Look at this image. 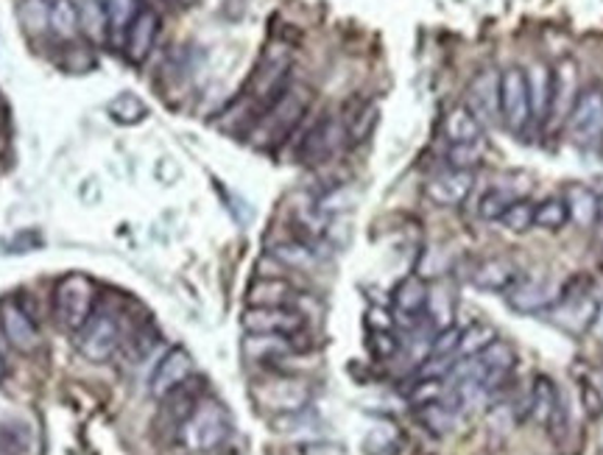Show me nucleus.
Here are the masks:
<instances>
[{"mask_svg": "<svg viewBox=\"0 0 603 455\" xmlns=\"http://www.w3.org/2000/svg\"><path fill=\"white\" fill-rule=\"evenodd\" d=\"M428 280L422 274H405L391 291V305H394L397 316H402L405 321H419L428 313Z\"/></svg>", "mask_w": 603, "mask_h": 455, "instance_id": "a211bd4d", "label": "nucleus"}, {"mask_svg": "<svg viewBox=\"0 0 603 455\" xmlns=\"http://www.w3.org/2000/svg\"><path fill=\"white\" fill-rule=\"evenodd\" d=\"M402 439L394 425H377L366 433L364 453L366 455H400Z\"/></svg>", "mask_w": 603, "mask_h": 455, "instance_id": "c9c22d12", "label": "nucleus"}, {"mask_svg": "<svg viewBox=\"0 0 603 455\" xmlns=\"http://www.w3.org/2000/svg\"><path fill=\"white\" fill-rule=\"evenodd\" d=\"M562 199H565V204H567L570 222L578 224V227L590 229L601 222V215H603L601 195H598L592 188H587V185H578V182L567 185L565 193H562Z\"/></svg>", "mask_w": 603, "mask_h": 455, "instance_id": "5701e85b", "label": "nucleus"}, {"mask_svg": "<svg viewBox=\"0 0 603 455\" xmlns=\"http://www.w3.org/2000/svg\"><path fill=\"white\" fill-rule=\"evenodd\" d=\"M570 224V213L562 195H548L533 210V227L545 229V232H562Z\"/></svg>", "mask_w": 603, "mask_h": 455, "instance_id": "2f4dec72", "label": "nucleus"}, {"mask_svg": "<svg viewBox=\"0 0 603 455\" xmlns=\"http://www.w3.org/2000/svg\"><path fill=\"white\" fill-rule=\"evenodd\" d=\"M106 115L117 126H140L149 117V104L137 92H117L106 101Z\"/></svg>", "mask_w": 603, "mask_h": 455, "instance_id": "cd10ccee", "label": "nucleus"}, {"mask_svg": "<svg viewBox=\"0 0 603 455\" xmlns=\"http://www.w3.org/2000/svg\"><path fill=\"white\" fill-rule=\"evenodd\" d=\"M307 110H311V90L302 85H291L254 124V137L263 149H277L297 131Z\"/></svg>", "mask_w": 603, "mask_h": 455, "instance_id": "7ed1b4c3", "label": "nucleus"}, {"mask_svg": "<svg viewBox=\"0 0 603 455\" xmlns=\"http://www.w3.org/2000/svg\"><path fill=\"white\" fill-rule=\"evenodd\" d=\"M302 350L305 346L299 344V339H288V336H249L247 332V344H243V352L257 364H279Z\"/></svg>", "mask_w": 603, "mask_h": 455, "instance_id": "a878e982", "label": "nucleus"}, {"mask_svg": "<svg viewBox=\"0 0 603 455\" xmlns=\"http://www.w3.org/2000/svg\"><path fill=\"white\" fill-rule=\"evenodd\" d=\"M252 400L260 410L272 414L274 419L291 417L299 410H307L311 389L299 378H293V375L277 369L263 380H257V383H252Z\"/></svg>", "mask_w": 603, "mask_h": 455, "instance_id": "423d86ee", "label": "nucleus"}, {"mask_svg": "<svg viewBox=\"0 0 603 455\" xmlns=\"http://www.w3.org/2000/svg\"><path fill=\"white\" fill-rule=\"evenodd\" d=\"M528 414L533 422L542 428H553L556 419L562 417V403H558V391L548 375H537L531 386V397H528Z\"/></svg>", "mask_w": 603, "mask_h": 455, "instance_id": "b1692460", "label": "nucleus"}, {"mask_svg": "<svg viewBox=\"0 0 603 455\" xmlns=\"http://www.w3.org/2000/svg\"><path fill=\"white\" fill-rule=\"evenodd\" d=\"M416 419H419L425 428L434 433V437H441V433H448L453 419H450V408H444L441 403H428V405H419L416 408Z\"/></svg>", "mask_w": 603, "mask_h": 455, "instance_id": "79ce46f5", "label": "nucleus"}, {"mask_svg": "<svg viewBox=\"0 0 603 455\" xmlns=\"http://www.w3.org/2000/svg\"><path fill=\"white\" fill-rule=\"evenodd\" d=\"M140 7H143L140 0H98L104 26L112 28V31H126V26L135 20Z\"/></svg>", "mask_w": 603, "mask_h": 455, "instance_id": "72a5a7b5", "label": "nucleus"}, {"mask_svg": "<svg viewBox=\"0 0 603 455\" xmlns=\"http://www.w3.org/2000/svg\"><path fill=\"white\" fill-rule=\"evenodd\" d=\"M347 143V129L344 121H338L336 115H322L311 129L302 135L297 146V160L307 168L330 163L332 156L338 154V149Z\"/></svg>", "mask_w": 603, "mask_h": 455, "instance_id": "9d476101", "label": "nucleus"}, {"mask_svg": "<svg viewBox=\"0 0 603 455\" xmlns=\"http://www.w3.org/2000/svg\"><path fill=\"white\" fill-rule=\"evenodd\" d=\"M98 307V286L90 274H65L53 288V319L65 332L76 336Z\"/></svg>", "mask_w": 603, "mask_h": 455, "instance_id": "20e7f679", "label": "nucleus"}, {"mask_svg": "<svg viewBox=\"0 0 603 455\" xmlns=\"http://www.w3.org/2000/svg\"><path fill=\"white\" fill-rule=\"evenodd\" d=\"M492 341H498V332H494V327L483 325V321H475V325H469L467 330H461L458 355L461 358H475V355L487 350Z\"/></svg>", "mask_w": 603, "mask_h": 455, "instance_id": "4c0bfd02", "label": "nucleus"}, {"mask_svg": "<svg viewBox=\"0 0 603 455\" xmlns=\"http://www.w3.org/2000/svg\"><path fill=\"white\" fill-rule=\"evenodd\" d=\"M528 76V96H531V121L539 126L548 124V112H551L553 96V71L548 65H533L526 71Z\"/></svg>", "mask_w": 603, "mask_h": 455, "instance_id": "bb28decb", "label": "nucleus"}, {"mask_svg": "<svg viewBox=\"0 0 603 455\" xmlns=\"http://www.w3.org/2000/svg\"><path fill=\"white\" fill-rule=\"evenodd\" d=\"M201 400H204V380H199L193 375L188 383H183L179 389H174L171 394H165V397L160 400V405H163V408H160V419L165 422V428L176 433V430L183 428L185 419L193 414Z\"/></svg>", "mask_w": 603, "mask_h": 455, "instance_id": "6ab92c4d", "label": "nucleus"}, {"mask_svg": "<svg viewBox=\"0 0 603 455\" xmlns=\"http://www.w3.org/2000/svg\"><path fill=\"white\" fill-rule=\"evenodd\" d=\"M196 375V361L185 346H171L163 358L156 361L149 378V394L160 403L165 394H171L174 389H179L183 383H188Z\"/></svg>", "mask_w": 603, "mask_h": 455, "instance_id": "ddd939ff", "label": "nucleus"}, {"mask_svg": "<svg viewBox=\"0 0 603 455\" xmlns=\"http://www.w3.org/2000/svg\"><path fill=\"white\" fill-rule=\"evenodd\" d=\"M9 378V364H7V358H3V352H0V383Z\"/></svg>", "mask_w": 603, "mask_h": 455, "instance_id": "c03bdc74", "label": "nucleus"}, {"mask_svg": "<svg viewBox=\"0 0 603 455\" xmlns=\"http://www.w3.org/2000/svg\"><path fill=\"white\" fill-rule=\"evenodd\" d=\"M598 313H601V300L592 293V288H576V282H570L565 291H558L556 305L545 316L570 336H585L598 321Z\"/></svg>", "mask_w": 603, "mask_h": 455, "instance_id": "6e6552de", "label": "nucleus"}, {"mask_svg": "<svg viewBox=\"0 0 603 455\" xmlns=\"http://www.w3.org/2000/svg\"><path fill=\"white\" fill-rule=\"evenodd\" d=\"M533 210H537V204L528 202V199H517L506 213L500 215L498 224L500 227H506L508 232L523 235L533 227Z\"/></svg>", "mask_w": 603, "mask_h": 455, "instance_id": "ea45409f", "label": "nucleus"}, {"mask_svg": "<svg viewBox=\"0 0 603 455\" xmlns=\"http://www.w3.org/2000/svg\"><path fill=\"white\" fill-rule=\"evenodd\" d=\"M514 202H517V195H514L508 188H489L487 193L478 199V207H475V213H478L480 222L498 224L500 215L506 213Z\"/></svg>", "mask_w": 603, "mask_h": 455, "instance_id": "f704fd0d", "label": "nucleus"}, {"mask_svg": "<svg viewBox=\"0 0 603 455\" xmlns=\"http://www.w3.org/2000/svg\"><path fill=\"white\" fill-rule=\"evenodd\" d=\"M578 87H576V65L565 62L562 67L553 71V96H551V112H548V124H567L573 104H576ZM545 124V126H548Z\"/></svg>", "mask_w": 603, "mask_h": 455, "instance_id": "393cba45", "label": "nucleus"}, {"mask_svg": "<svg viewBox=\"0 0 603 455\" xmlns=\"http://www.w3.org/2000/svg\"><path fill=\"white\" fill-rule=\"evenodd\" d=\"M377 117H380V106L375 104V101H366V104L357 106L355 112H352V117L344 124L347 129V146H361L366 143L372 137V131H375L377 126Z\"/></svg>", "mask_w": 603, "mask_h": 455, "instance_id": "473e14b6", "label": "nucleus"}, {"mask_svg": "<svg viewBox=\"0 0 603 455\" xmlns=\"http://www.w3.org/2000/svg\"><path fill=\"white\" fill-rule=\"evenodd\" d=\"M272 254L277 257L279 263H286L288 268H311L316 266L318 252L316 243H307L302 238H288V241H279L277 247L272 249Z\"/></svg>", "mask_w": 603, "mask_h": 455, "instance_id": "7c9ffc66", "label": "nucleus"}, {"mask_svg": "<svg viewBox=\"0 0 603 455\" xmlns=\"http://www.w3.org/2000/svg\"><path fill=\"white\" fill-rule=\"evenodd\" d=\"M458 344H461V330L455 325L441 327L439 332L430 341L428 358H444V361H455L458 358Z\"/></svg>", "mask_w": 603, "mask_h": 455, "instance_id": "a19ab883", "label": "nucleus"}, {"mask_svg": "<svg viewBox=\"0 0 603 455\" xmlns=\"http://www.w3.org/2000/svg\"><path fill=\"white\" fill-rule=\"evenodd\" d=\"M160 31H163L160 12L151 7H140V12L135 14V20H131L124 31V56L129 59L131 65L140 67L149 62L156 39H160Z\"/></svg>", "mask_w": 603, "mask_h": 455, "instance_id": "4468645a", "label": "nucleus"}, {"mask_svg": "<svg viewBox=\"0 0 603 455\" xmlns=\"http://www.w3.org/2000/svg\"><path fill=\"white\" fill-rule=\"evenodd\" d=\"M441 135H444L448 146L483 143V140H487V126L480 124L467 106L455 104L444 112V117H441Z\"/></svg>", "mask_w": 603, "mask_h": 455, "instance_id": "412c9836", "label": "nucleus"}, {"mask_svg": "<svg viewBox=\"0 0 603 455\" xmlns=\"http://www.w3.org/2000/svg\"><path fill=\"white\" fill-rule=\"evenodd\" d=\"M249 336H288V339H302L307 321L297 307H252L243 311L240 319Z\"/></svg>", "mask_w": 603, "mask_h": 455, "instance_id": "f8f14e48", "label": "nucleus"}, {"mask_svg": "<svg viewBox=\"0 0 603 455\" xmlns=\"http://www.w3.org/2000/svg\"><path fill=\"white\" fill-rule=\"evenodd\" d=\"M519 280L523 274L508 257H487L473 268V286L487 293H508Z\"/></svg>", "mask_w": 603, "mask_h": 455, "instance_id": "aec40b11", "label": "nucleus"}, {"mask_svg": "<svg viewBox=\"0 0 603 455\" xmlns=\"http://www.w3.org/2000/svg\"><path fill=\"white\" fill-rule=\"evenodd\" d=\"M464 106L478 117L480 124L494 126L500 124V71L483 67L473 76L464 92Z\"/></svg>", "mask_w": 603, "mask_h": 455, "instance_id": "2eb2a0df", "label": "nucleus"}, {"mask_svg": "<svg viewBox=\"0 0 603 455\" xmlns=\"http://www.w3.org/2000/svg\"><path fill=\"white\" fill-rule=\"evenodd\" d=\"M59 65L65 67L67 73H73V76H85V73L96 67V53L81 39H71V42H65V53L59 59Z\"/></svg>", "mask_w": 603, "mask_h": 455, "instance_id": "e433bc0d", "label": "nucleus"}, {"mask_svg": "<svg viewBox=\"0 0 603 455\" xmlns=\"http://www.w3.org/2000/svg\"><path fill=\"white\" fill-rule=\"evenodd\" d=\"M179 3H183V7H193L196 0H179Z\"/></svg>", "mask_w": 603, "mask_h": 455, "instance_id": "a18cd8bd", "label": "nucleus"}, {"mask_svg": "<svg viewBox=\"0 0 603 455\" xmlns=\"http://www.w3.org/2000/svg\"><path fill=\"white\" fill-rule=\"evenodd\" d=\"M124 325L117 311L98 305L87 325L76 332V346L90 364H106L124 350Z\"/></svg>", "mask_w": 603, "mask_h": 455, "instance_id": "39448f33", "label": "nucleus"}, {"mask_svg": "<svg viewBox=\"0 0 603 455\" xmlns=\"http://www.w3.org/2000/svg\"><path fill=\"white\" fill-rule=\"evenodd\" d=\"M508 307L523 316H545L558 300V291L548 280H537V277H523L512 291L506 293Z\"/></svg>", "mask_w": 603, "mask_h": 455, "instance_id": "f3484780", "label": "nucleus"}, {"mask_svg": "<svg viewBox=\"0 0 603 455\" xmlns=\"http://www.w3.org/2000/svg\"><path fill=\"white\" fill-rule=\"evenodd\" d=\"M500 124L512 135H523L531 124V96L523 67L500 71Z\"/></svg>", "mask_w": 603, "mask_h": 455, "instance_id": "1a4fd4ad", "label": "nucleus"}, {"mask_svg": "<svg viewBox=\"0 0 603 455\" xmlns=\"http://www.w3.org/2000/svg\"><path fill=\"white\" fill-rule=\"evenodd\" d=\"M487 156V146L483 143H458V146H448V154H444V163L448 168L455 170H473L483 163Z\"/></svg>", "mask_w": 603, "mask_h": 455, "instance_id": "58836bf2", "label": "nucleus"}, {"mask_svg": "<svg viewBox=\"0 0 603 455\" xmlns=\"http://www.w3.org/2000/svg\"><path fill=\"white\" fill-rule=\"evenodd\" d=\"M0 332L9 341V346L17 350L20 355H34L42 346L37 321H34V316L17 296H3L0 300Z\"/></svg>", "mask_w": 603, "mask_h": 455, "instance_id": "9b49d317", "label": "nucleus"}, {"mask_svg": "<svg viewBox=\"0 0 603 455\" xmlns=\"http://www.w3.org/2000/svg\"><path fill=\"white\" fill-rule=\"evenodd\" d=\"M179 444L193 455H208L221 450L233 437V419L229 410L218 403V400H201L196 410L183 422V428L176 430Z\"/></svg>", "mask_w": 603, "mask_h": 455, "instance_id": "f03ea898", "label": "nucleus"}, {"mask_svg": "<svg viewBox=\"0 0 603 455\" xmlns=\"http://www.w3.org/2000/svg\"><path fill=\"white\" fill-rule=\"evenodd\" d=\"M567 135L578 149H598L603 146V87H581L570 115H567Z\"/></svg>", "mask_w": 603, "mask_h": 455, "instance_id": "0eeeda50", "label": "nucleus"}, {"mask_svg": "<svg viewBox=\"0 0 603 455\" xmlns=\"http://www.w3.org/2000/svg\"><path fill=\"white\" fill-rule=\"evenodd\" d=\"M247 300L252 307H297L299 291L282 277H260L249 286Z\"/></svg>", "mask_w": 603, "mask_h": 455, "instance_id": "4be33fe9", "label": "nucleus"}, {"mask_svg": "<svg viewBox=\"0 0 603 455\" xmlns=\"http://www.w3.org/2000/svg\"><path fill=\"white\" fill-rule=\"evenodd\" d=\"M475 188V174L473 170H455L444 168L439 174H434L425 182V195L428 202H434L436 207H458L469 199Z\"/></svg>", "mask_w": 603, "mask_h": 455, "instance_id": "dca6fc26", "label": "nucleus"}, {"mask_svg": "<svg viewBox=\"0 0 603 455\" xmlns=\"http://www.w3.org/2000/svg\"><path fill=\"white\" fill-rule=\"evenodd\" d=\"M14 14L28 37H42L51 31V0H20Z\"/></svg>", "mask_w": 603, "mask_h": 455, "instance_id": "c85d7f7f", "label": "nucleus"}, {"mask_svg": "<svg viewBox=\"0 0 603 455\" xmlns=\"http://www.w3.org/2000/svg\"><path fill=\"white\" fill-rule=\"evenodd\" d=\"M51 31L62 42L78 39V31H81V9L73 0H51Z\"/></svg>", "mask_w": 603, "mask_h": 455, "instance_id": "c756f323", "label": "nucleus"}, {"mask_svg": "<svg viewBox=\"0 0 603 455\" xmlns=\"http://www.w3.org/2000/svg\"><path fill=\"white\" fill-rule=\"evenodd\" d=\"M369 350L377 361H389L400 352V341H397V336L391 330H372Z\"/></svg>", "mask_w": 603, "mask_h": 455, "instance_id": "37998d69", "label": "nucleus"}, {"mask_svg": "<svg viewBox=\"0 0 603 455\" xmlns=\"http://www.w3.org/2000/svg\"><path fill=\"white\" fill-rule=\"evenodd\" d=\"M291 85V53H288V48H268L266 56L260 59L257 67H254L247 87V106L252 112L249 129H254L263 112Z\"/></svg>", "mask_w": 603, "mask_h": 455, "instance_id": "f257e3e1", "label": "nucleus"}]
</instances>
